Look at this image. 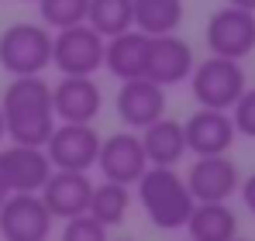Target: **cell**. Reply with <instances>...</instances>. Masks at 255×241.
<instances>
[{"mask_svg": "<svg viewBox=\"0 0 255 241\" xmlns=\"http://www.w3.org/2000/svg\"><path fill=\"white\" fill-rule=\"evenodd\" d=\"M0 114L3 131L14 145H35L42 148L52 134L55 107H52V86L42 76H10L0 93Z\"/></svg>", "mask_w": 255, "mask_h": 241, "instance_id": "6da1fadb", "label": "cell"}, {"mask_svg": "<svg viewBox=\"0 0 255 241\" xmlns=\"http://www.w3.org/2000/svg\"><path fill=\"white\" fill-rule=\"evenodd\" d=\"M134 186H138V200H141L145 217L159 231H183L186 228V217L197 200H193L186 179L176 172V165H148Z\"/></svg>", "mask_w": 255, "mask_h": 241, "instance_id": "7a4b0ae2", "label": "cell"}, {"mask_svg": "<svg viewBox=\"0 0 255 241\" xmlns=\"http://www.w3.org/2000/svg\"><path fill=\"white\" fill-rule=\"evenodd\" d=\"M0 66L10 76H42L52 66V28L17 21L0 31Z\"/></svg>", "mask_w": 255, "mask_h": 241, "instance_id": "3957f363", "label": "cell"}, {"mask_svg": "<svg viewBox=\"0 0 255 241\" xmlns=\"http://www.w3.org/2000/svg\"><path fill=\"white\" fill-rule=\"evenodd\" d=\"M245 86L249 83H245L242 62L238 59H224V55H207L190 73L193 100L200 107H214V111H231L235 100L245 93Z\"/></svg>", "mask_w": 255, "mask_h": 241, "instance_id": "277c9868", "label": "cell"}, {"mask_svg": "<svg viewBox=\"0 0 255 241\" xmlns=\"http://www.w3.org/2000/svg\"><path fill=\"white\" fill-rule=\"evenodd\" d=\"M104 45L107 38L93 31L86 21L59 28L52 31V66L62 76H93L97 69H104Z\"/></svg>", "mask_w": 255, "mask_h": 241, "instance_id": "5b68a950", "label": "cell"}, {"mask_svg": "<svg viewBox=\"0 0 255 241\" xmlns=\"http://www.w3.org/2000/svg\"><path fill=\"white\" fill-rule=\"evenodd\" d=\"M52 169H73V172H90L97 165V152H100V131L93 124H69L59 120L42 145Z\"/></svg>", "mask_w": 255, "mask_h": 241, "instance_id": "8992f818", "label": "cell"}, {"mask_svg": "<svg viewBox=\"0 0 255 241\" xmlns=\"http://www.w3.org/2000/svg\"><path fill=\"white\" fill-rule=\"evenodd\" d=\"M55 228L42 193H10L0 203V238L3 241H48Z\"/></svg>", "mask_w": 255, "mask_h": 241, "instance_id": "52a82bcc", "label": "cell"}, {"mask_svg": "<svg viewBox=\"0 0 255 241\" xmlns=\"http://www.w3.org/2000/svg\"><path fill=\"white\" fill-rule=\"evenodd\" d=\"M204 38H207L211 55H224V59L242 62L245 55L255 52V14L224 3L221 10L211 14V21L204 28Z\"/></svg>", "mask_w": 255, "mask_h": 241, "instance_id": "ba28073f", "label": "cell"}, {"mask_svg": "<svg viewBox=\"0 0 255 241\" xmlns=\"http://www.w3.org/2000/svg\"><path fill=\"white\" fill-rule=\"evenodd\" d=\"M97 169L104 172V179H114V183L134 186L138 176L148 169L145 148H141V134L131 131V127H125V131H114V134L100 138Z\"/></svg>", "mask_w": 255, "mask_h": 241, "instance_id": "9c48e42d", "label": "cell"}, {"mask_svg": "<svg viewBox=\"0 0 255 241\" xmlns=\"http://www.w3.org/2000/svg\"><path fill=\"white\" fill-rule=\"evenodd\" d=\"M197 59L190 41H183L176 31L169 35H148V48H145V73L148 80H155L159 86H176V83L190 80Z\"/></svg>", "mask_w": 255, "mask_h": 241, "instance_id": "30bf717a", "label": "cell"}, {"mask_svg": "<svg viewBox=\"0 0 255 241\" xmlns=\"http://www.w3.org/2000/svg\"><path fill=\"white\" fill-rule=\"evenodd\" d=\"M193 200L197 203H207V200H231L242 186V172L235 159H228V152L221 155H197L190 172L183 176Z\"/></svg>", "mask_w": 255, "mask_h": 241, "instance_id": "8fae6325", "label": "cell"}, {"mask_svg": "<svg viewBox=\"0 0 255 241\" xmlns=\"http://www.w3.org/2000/svg\"><path fill=\"white\" fill-rule=\"evenodd\" d=\"M118 118L125 127L141 131L152 120H159L166 114V86H159L148 76H134V80H121V90L114 97Z\"/></svg>", "mask_w": 255, "mask_h": 241, "instance_id": "7c38bea8", "label": "cell"}, {"mask_svg": "<svg viewBox=\"0 0 255 241\" xmlns=\"http://www.w3.org/2000/svg\"><path fill=\"white\" fill-rule=\"evenodd\" d=\"M55 120L69 124H93L104 111V90L93 76H62L52 86Z\"/></svg>", "mask_w": 255, "mask_h": 241, "instance_id": "4fadbf2b", "label": "cell"}, {"mask_svg": "<svg viewBox=\"0 0 255 241\" xmlns=\"http://www.w3.org/2000/svg\"><path fill=\"white\" fill-rule=\"evenodd\" d=\"M183 134H186V152L193 155H221L231 148L235 141V120L231 111H214V107H200L183 120Z\"/></svg>", "mask_w": 255, "mask_h": 241, "instance_id": "5bb4252c", "label": "cell"}, {"mask_svg": "<svg viewBox=\"0 0 255 241\" xmlns=\"http://www.w3.org/2000/svg\"><path fill=\"white\" fill-rule=\"evenodd\" d=\"M42 193L45 207L52 210L55 221H69L76 214H86L90 193H93V179L90 172H73V169H52V176L45 179Z\"/></svg>", "mask_w": 255, "mask_h": 241, "instance_id": "9a60e30c", "label": "cell"}, {"mask_svg": "<svg viewBox=\"0 0 255 241\" xmlns=\"http://www.w3.org/2000/svg\"><path fill=\"white\" fill-rule=\"evenodd\" d=\"M0 169H3L10 193H38L45 179L52 176V162L45 155V148L14 145V141L7 148H0Z\"/></svg>", "mask_w": 255, "mask_h": 241, "instance_id": "2e32d148", "label": "cell"}, {"mask_svg": "<svg viewBox=\"0 0 255 241\" xmlns=\"http://www.w3.org/2000/svg\"><path fill=\"white\" fill-rule=\"evenodd\" d=\"M183 231L190 235V241H231L238 235V214L228 207V200L193 203Z\"/></svg>", "mask_w": 255, "mask_h": 241, "instance_id": "e0dca14e", "label": "cell"}, {"mask_svg": "<svg viewBox=\"0 0 255 241\" xmlns=\"http://www.w3.org/2000/svg\"><path fill=\"white\" fill-rule=\"evenodd\" d=\"M145 48H148V35L138 28H128L121 35L107 38L104 45V69L118 80H134L145 73Z\"/></svg>", "mask_w": 255, "mask_h": 241, "instance_id": "ac0fdd59", "label": "cell"}, {"mask_svg": "<svg viewBox=\"0 0 255 241\" xmlns=\"http://www.w3.org/2000/svg\"><path fill=\"white\" fill-rule=\"evenodd\" d=\"M141 134V148H145V159L148 165H176V162L186 155V134H183V120L162 118L152 120L148 127L138 131Z\"/></svg>", "mask_w": 255, "mask_h": 241, "instance_id": "d6986e66", "label": "cell"}, {"mask_svg": "<svg viewBox=\"0 0 255 241\" xmlns=\"http://www.w3.org/2000/svg\"><path fill=\"white\" fill-rule=\"evenodd\" d=\"M128 210H131V186L114 183V179L93 183L90 207H86V214H90V217H97L104 228H118V224H125Z\"/></svg>", "mask_w": 255, "mask_h": 241, "instance_id": "ffe728a7", "label": "cell"}, {"mask_svg": "<svg viewBox=\"0 0 255 241\" xmlns=\"http://www.w3.org/2000/svg\"><path fill=\"white\" fill-rule=\"evenodd\" d=\"M183 24V0H134V28L145 35H169Z\"/></svg>", "mask_w": 255, "mask_h": 241, "instance_id": "44dd1931", "label": "cell"}, {"mask_svg": "<svg viewBox=\"0 0 255 241\" xmlns=\"http://www.w3.org/2000/svg\"><path fill=\"white\" fill-rule=\"evenodd\" d=\"M86 24L100 31L104 38H114L128 28H134V0H90Z\"/></svg>", "mask_w": 255, "mask_h": 241, "instance_id": "7402d4cb", "label": "cell"}, {"mask_svg": "<svg viewBox=\"0 0 255 241\" xmlns=\"http://www.w3.org/2000/svg\"><path fill=\"white\" fill-rule=\"evenodd\" d=\"M35 3H38V14H42V24L52 31L86 21V7H90V0H35Z\"/></svg>", "mask_w": 255, "mask_h": 241, "instance_id": "603a6c76", "label": "cell"}, {"mask_svg": "<svg viewBox=\"0 0 255 241\" xmlns=\"http://www.w3.org/2000/svg\"><path fill=\"white\" fill-rule=\"evenodd\" d=\"M107 231H111V228H104L97 217L76 214V217H69V221L62 224V238L59 241H111Z\"/></svg>", "mask_w": 255, "mask_h": 241, "instance_id": "cb8c5ba5", "label": "cell"}, {"mask_svg": "<svg viewBox=\"0 0 255 241\" xmlns=\"http://www.w3.org/2000/svg\"><path fill=\"white\" fill-rule=\"evenodd\" d=\"M231 120H235V131H238V134L255 138V86H252V90L245 86V93L235 100V107H231Z\"/></svg>", "mask_w": 255, "mask_h": 241, "instance_id": "d4e9b609", "label": "cell"}, {"mask_svg": "<svg viewBox=\"0 0 255 241\" xmlns=\"http://www.w3.org/2000/svg\"><path fill=\"white\" fill-rule=\"evenodd\" d=\"M238 193H242V203H245V210L255 217V172L249 179H242V186H238Z\"/></svg>", "mask_w": 255, "mask_h": 241, "instance_id": "484cf974", "label": "cell"}, {"mask_svg": "<svg viewBox=\"0 0 255 241\" xmlns=\"http://www.w3.org/2000/svg\"><path fill=\"white\" fill-rule=\"evenodd\" d=\"M224 3H231V7H242V10H252V14H255V0H224Z\"/></svg>", "mask_w": 255, "mask_h": 241, "instance_id": "4316f807", "label": "cell"}, {"mask_svg": "<svg viewBox=\"0 0 255 241\" xmlns=\"http://www.w3.org/2000/svg\"><path fill=\"white\" fill-rule=\"evenodd\" d=\"M10 197V186H7V179H3V169H0V203Z\"/></svg>", "mask_w": 255, "mask_h": 241, "instance_id": "83f0119b", "label": "cell"}, {"mask_svg": "<svg viewBox=\"0 0 255 241\" xmlns=\"http://www.w3.org/2000/svg\"><path fill=\"white\" fill-rule=\"evenodd\" d=\"M3 138H7V131H3V114H0V145H3Z\"/></svg>", "mask_w": 255, "mask_h": 241, "instance_id": "f1b7e54d", "label": "cell"}, {"mask_svg": "<svg viewBox=\"0 0 255 241\" xmlns=\"http://www.w3.org/2000/svg\"><path fill=\"white\" fill-rule=\"evenodd\" d=\"M231 241H249V238H242V235H235V238H231Z\"/></svg>", "mask_w": 255, "mask_h": 241, "instance_id": "f546056e", "label": "cell"}, {"mask_svg": "<svg viewBox=\"0 0 255 241\" xmlns=\"http://www.w3.org/2000/svg\"><path fill=\"white\" fill-rule=\"evenodd\" d=\"M114 241H131V238H114Z\"/></svg>", "mask_w": 255, "mask_h": 241, "instance_id": "4dcf8cb0", "label": "cell"}, {"mask_svg": "<svg viewBox=\"0 0 255 241\" xmlns=\"http://www.w3.org/2000/svg\"><path fill=\"white\" fill-rule=\"evenodd\" d=\"M186 241H190V238H186Z\"/></svg>", "mask_w": 255, "mask_h": 241, "instance_id": "1f68e13d", "label": "cell"}]
</instances>
